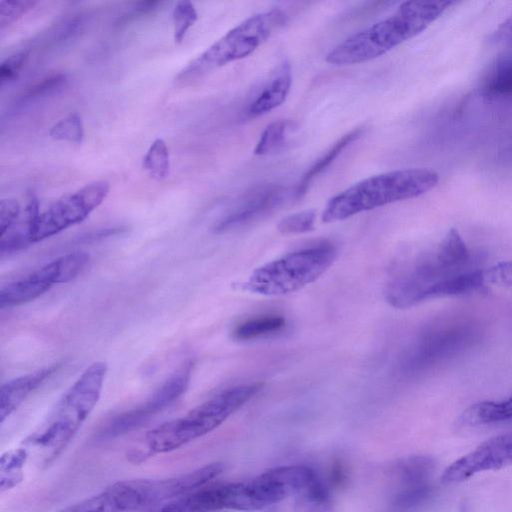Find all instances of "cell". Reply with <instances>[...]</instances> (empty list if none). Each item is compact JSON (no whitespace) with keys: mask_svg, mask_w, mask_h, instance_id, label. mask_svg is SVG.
<instances>
[{"mask_svg":"<svg viewBox=\"0 0 512 512\" xmlns=\"http://www.w3.org/2000/svg\"><path fill=\"white\" fill-rule=\"evenodd\" d=\"M453 1H406L387 18L354 33L326 56L334 65H351L376 59L415 37L438 19Z\"/></svg>","mask_w":512,"mask_h":512,"instance_id":"obj_1","label":"cell"},{"mask_svg":"<svg viewBox=\"0 0 512 512\" xmlns=\"http://www.w3.org/2000/svg\"><path fill=\"white\" fill-rule=\"evenodd\" d=\"M263 387L262 383L237 385L218 393L190 410L186 415L165 422L148 431L143 447L128 453L133 463L167 453L210 433L252 399Z\"/></svg>","mask_w":512,"mask_h":512,"instance_id":"obj_2","label":"cell"},{"mask_svg":"<svg viewBox=\"0 0 512 512\" xmlns=\"http://www.w3.org/2000/svg\"><path fill=\"white\" fill-rule=\"evenodd\" d=\"M439 182L437 172L407 168L373 175L356 182L327 202L322 221L332 223L387 204L416 198Z\"/></svg>","mask_w":512,"mask_h":512,"instance_id":"obj_3","label":"cell"},{"mask_svg":"<svg viewBox=\"0 0 512 512\" xmlns=\"http://www.w3.org/2000/svg\"><path fill=\"white\" fill-rule=\"evenodd\" d=\"M106 371L104 362L87 367L44 423L24 440L27 447L40 452L43 464L51 463L61 454L88 418L99 400Z\"/></svg>","mask_w":512,"mask_h":512,"instance_id":"obj_4","label":"cell"},{"mask_svg":"<svg viewBox=\"0 0 512 512\" xmlns=\"http://www.w3.org/2000/svg\"><path fill=\"white\" fill-rule=\"evenodd\" d=\"M286 20L285 13L276 8L248 17L189 62L175 77L176 82L190 83L228 63L247 57L279 30Z\"/></svg>","mask_w":512,"mask_h":512,"instance_id":"obj_5","label":"cell"},{"mask_svg":"<svg viewBox=\"0 0 512 512\" xmlns=\"http://www.w3.org/2000/svg\"><path fill=\"white\" fill-rule=\"evenodd\" d=\"M336 256L335 246L328 242L287 253L254 270L242 288L265 296L295 292L324 274Z\"/></svg>","mask_w":512,"mask_h":512,"instance_id":"obj_6","label":"cell"},{"mask_svg":"<svg viewBox=\"0 0 512 512\" xmlns=\"http://www.w3.org/2000/svg\"><path fill=\"white\" fill-rule=\"evenodd\" d=\"M474 334L466 321H439L428 326L413 341L400 361V370L413 375L431 368L465 347Z\"/></svg>","mask_w":512,"mask_h":512,"instance_id":"obj_7","label":"cell"},{"mask_svg":"<svg viewBox=\"0 0 512 512\" xmlns=\"http://www.w3.org/2000/svg\"><path fill=\"white\" fill-rule=\"evenodd\" d=\"M109 190V183L99 180L56 200L40 213L32 233V243L84 221L105 200Z\"/></svg>","mask_w":512,"mask_h":512,"instance_id":"obj_8","label":"cell"},{"mask_svg":"<svg viewBox=\"0 0 512 512\" xmlns=\"http://www.w3.org/2000/svg\"><path fill=\"white\" fill-rule=\"evenodd\" d=\"M223 470L222 462H213L178 476L165 479H137L129 480V482L135 492L140 509L185 496L206 486Z\"/></svg>","mask_w":512,"mask_h":512,"instance_id":"obj_9","label":"cell"},{"mask_svg":"<svg viewBox=\"0 0 512 512\" xmlns=\"http://www.w3.org/2000/svg\"><path fill=\"white\" fill-rule=\"evenodd\" d=\"M512 464V432L494 436L449 465L441 476L444 485L460 483L484 472Z\"/></svg>","mask_w":512,"mask_h":512,"instance_id":"obj_10","label":"cell"},{"mask_svg":"<svg viewBox=\"0 0 512 512\" xmlns=\"http://www.w3.org/2000/svg\"><path fill=\"white\" fill-rule=\"evenodd\" d=\"M287 194L284 186L276 184L252 190L215 225L214 231L223 233L261 220L278 209L286 201Z\"/></svg>","mask_w":512,"mask_h":512,"instance_id":"obj_11","label":"cell"},{"mask_svg":"<svg viewBox=\"0 0 512 512\" xmlns=\"http://www.w3.org/2000/svg\"><path fill=\"white\" fill-rule=\"evenodd\" d=\"M291 84V66L288 61H283L275 69L259 93L247 105L243 112L244 117L246 119H255L279 107L286 100Z\"/></svg>","mask_w":512,"mask_h":512,"instance_id":"obj_12","label":"cell"},{"mask_svg":"<svg viewBox=\"0 0 512 512\" xmlns=\"http://www.w3.org/2000/svg\"><path fill=\"white\" fill-rule=\"evenodd\" d=\"M56 284L54 273L47 263L20 280L8 283L0 289V308L18 306L30 302Z\"/></svg>","mask_w":512,"mask_h":512,"instance_id":"obj_13","label":"cell"},{"mask_svg":"<svg viewBox=\"0 0 512 512\" xmlns=\"http://www.w3.org/2000/svg\"><path fill=\"white\" fill-rule=\"evenodd\" d=\"M57 368L55 365L46 367L5 383L0 390V422L3 423Z\"/></svg>","mask_w":512,"mask_h":512,"instance_id":"obj_14","label":"cell"},{"mask_svg":"<svg viewBox=\"0 0 512 512\" xmlns=\"http://www.w3.org/2000/svg\"><path fill=\"white\" fill-rule=\"evenodd\" d=\"M190 377L189 363L166 380L143 405L135 408L142 420L147 422L151 416L175 402L186 391Z\"/></svg>","mask_w":512,"mask_h":512,"instance_id":"obj_15","label":"cell"},{"mask_svg":"<svg viewBox=\"0 0 512 512\" xmlns=\"http://www.w3.org/2000/svg\"><path fill=\"white\" fill-rule=\"evenodd\" d=\"M68 84L65 73L50 74L26 88L9 108L10 115H17L32 105L60 93Z\"/></svg>","mask_w":512,"mask_h":512,"instance_id":"obj_16","label":"cell"},{"mask_svg":"<svg viewBox=\"0 0 512 512\" xmlns=\"http://www.w3.org/2000/svg\"><path fill=\"white\" fill-rule=\"evenodd\" d=\"M130 511L126 495L119 482L104 491L70 504L58 512H127Z\"/></svg>","mask_w":512,"mask_h":512,"instance_id":"obj_17","label":"cell"},{"mask_svg":"<svg viewBox=\"0 0 512 512\" xmlns=\"http://www.w3.org/2000/svg\"><path fill=\"white\" fill-rule=\"evenodd\" d=\"M362 133L363 129L358 127L338 139L337 142L303 174L293 192L294 199H301L306 194L313 180L323 173L349 145L362 135Z\"/></svg>","mask_w":512,"mask_h":512,"instance_id":"obj_18","label":"cell"},{"mask_svg":"<svg viewBox=\"0 0 512 512\" xmlns=\"http://www.w3.org/2000/svg\"><path fill=\"white\" fill-rule=\"evenodd\" d=\"M512 419V395L502 401H483L468 407L459 422L463 426L490 424Z\"/></svg>","mask_w":512,"mask_h":512,"instance_id":"obj_19","label":"cell"},{"mask_svg":"<svg viewBox=\"0 0 512 512\" xmlns=\"http://www.w3.org/2000/svg\"><path fill=\"white\" fill-rule=\"evenodd\" d=\"M286 326V320L280 315H262L248 319L235 327L233 337L239 341L253 340L274 335Z\"/></svg>","mask_w":512,"mask_h":512,"instance_id":"obj_20","label":"cell"},{"mask_svg":"<svg viewBox=\"0 0 512 512\" xmlns=\"http://www.w3.org/2000/svg\"><path fill=\"white\" fill-rule=\"evenodd\" d=\"M29 451L26 447H18L4 452L0 458V491H8L23 481L24 466Z\"/></svg>","mask_w":512,"mask_h":512,"instance_id":"obj_21","label":"cell"},{"mask_svg":"<svg viewBox=\"0 0 512 512\" xmlns=\"http://www.w3.org/2000/svg\"><path fill=\"white\" fill-rule=\"evenodd\" d=\"M482 93L493 98L512 96V57L496 61L483 81Z\"/></svg>","mask_w":512,"mask_h":512,"instance_id":"obj_22","label":"cell"},{"mask_svg":"<svg viewBox=\"0 0 512 512\" xmlns=\"http://www.w3.org/2000/svg\"><path fill=\"white\" fill-rule=\"evenodd\" d=\"M142 167L147 174L154 180H165L170 173V154L166 142L161 139H155L146 151Z\"/></svg>","mask_w":512,"mask_h":512,"instance_id":"obj_23","label":"cell"},{"mask_svg":"<svg viewBox=\"0 0 512 512\" xmlns=\"http://www.w3.org/2000/svg\"><path fill=\"white\" fill-rule=\"evenodd\" d=\"M297 497V512H334L328 489L321 480Z\"/></svg>","mask_w":512,"mask_h":512,"instance_id":"obj_24","label":"cell"},{"mask_svg":"<svg viewBox=\"0 0 512 512\" xmlns=\"http://www.w3.org/2000/svg\"><path fill=\"white\" fill-rule=\"evenodd\" d=\"M288 120H277L264 129L254 149V154L264 156L279 149L285 142L289 129Z\"/></svg>","mask_w":512,"mask_h":512,"instance_id":"obj_25","label":"cell"},{"mask_svg":"<svg viewBox=\"0 0 512 512\" xmlns=\"http://www.w3.org/2000/svg\"><path fill=\"white\" fill-rule=\"evenodd\" d=\"M52 139L80 144L84 138V127L78 113H70L56 122L49 131Z\"/></svg>","mask_w":512,"mask_h":512,"instance_id":"obj_26","label":"cell"},{"mask_svg":"<svg viewBox=\"0 0 512 512\" xmlns=\"http://www.w3.org/2000/svg\"><path fill=\"white\" fill-rule=\"evenodd\" d=\"M198 19V13L194 4L188 0L178 1L172 12L173 36L176 43L185 38L190 27Z\"/></svg>","mask_w":512,"mask_h":512,"instance_id":"obj_27","label":"cell"},{"mask_svg":"<svg viewBox=\"0 0 512 512\" xmlns=\"http://www.w3.org/2000/svg\"><path fill=\"white\" fill-rule=\"evenodd\" d=\"M316 213L314 210H303L282 218L277 229L282 234H300L314 229Z\"/></svg>","mask_w":512,"mask_h":512,"instance_id":"obj_28","label":"cell"},{"mask_svg":"<svg viewBox=\"0 0 512 512\" xmlns=\"http://www.w3.org/2000/svg\"><path fill=\"white\" fill-rule=\"evenodd\" d=\"M37 4L31 0L0 1V27L4 29L10 26L23 15L29 12Z\"/></svg>","mask_w":512,"mask_h":512,"instance_id":"obj_29","label":"cell"},{"mask_svg":"<svg viewBox=\"0 0 512 512\" xmlns=\"http://www.w3.org/2000/svg\"><path fill=\"white\" fill-rule=\"evenodd\" d=\"M163 1H138L130 5L116 20V26H126L158 11Z\"/></svg>","mask_w":512,"mask_h":512,"instance_id":"obj_30","label":"cell"},{"mask_svg":"<svg viewBox=\"0 0 512 512\" xmlns=\"http://www.w3.org/2000/svg\"><path fill=\"white\" fill-rule=\"evenodd\" d=\"M29 57L26 49L8 56L0 65V84L4 86L15 81Z\"/></svg>","mask_w":512,"mask_h":512,"instance_id":"obj_31","label":"cell"},{"mask_svg":"<svg viewBox=\"0 0 512 512\" xmlns=\"http://www.w3.org/2000/svg\"><path fill=\"white\" fill-rule=\"evenodd\" d=\"M485 280L487 284L512 289V261L500 262L485 270Z\"/></svg>","mask_w":512,"mask_h":512,"instance_id":"obj_32","label":"cell"},{"mask_svg":"<svg viewBox=\"0 0 512 512\" xmlns=\"http://www.w3.org/2000/svg\"><path fill=\"white\" fill-rule=\"evenodd\" d=\"M20 205L16 199L6 198L0 202V236L4 235L19 219Z\"/></svg>","mask_w":512,"mask_h":512,"instance_id":"obj_33","label":"cell"},{"mask_svg":"<svg viewBox=\"0 0 512 512\" xmlns=\"http://www.w3.org/2000/svg\"><path fill=\"white\" fill-rule=\"evenodd\" d=\"M493 40L512 54V15L498 27Z\"/></svg>","mask_w":512,"mask_h":512,"instance_id":"obj_34","label":"cell"}]
</instances>
